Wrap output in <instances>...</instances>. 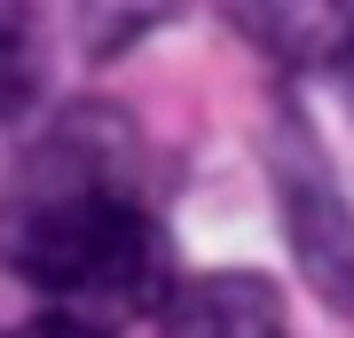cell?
<instances>
[{"mask_svg":"<svg viewBox=\"0 0 354 338\" xmlns=\"http://www.w3.org/2000/svg\"><path fill=\"white\" fill-rule=\"evenodd\" d=\"M0 260L55 299V314L118 330V314L174 299V228L142 181V142L127 111L71 102L24 150L0 197Z\"/></svg>","mask_w":354,"mask_h":338,"instance_id":"obj_1","label":"cell"},{"mask_svg":"<svg viewBox=\"0 0 354 338\" xmlns=\"http://www.w3.org/2000/svg\"><path fill=\"white\" fill-rule=\"evenodd\" d=\"M268 173H276L283 236L299 252L307 283L354 323V197H346L339 165L323 158V142L307 134V118H276V134H268Z\"/></svg>","mask_w":354,"mask_h":338,"instance_id":"obj_2","label":"cell"},{"mask_svg":"<svg viewBox=\"0 0 354 338\" xmlns=\"http://www.w3.org/2000/svg\"><path fill=\"white\" fill-rule=\"evenodd\" d=\"M158 314H165V338H291L283 291L268 283V276H252V267L181 283Z\"/></svg>","mask_w":354,"mask_h":338,"instance_id":"obj_3","label":"cell"},{"mask_svg":"<svg viewBox=\"0 0 354 338\" xmlns=\"http://www.w3.org/2000/svg\"><path fill=\"white\" fill-rule=\"evenodd\" d=\"M32 63H39V24L24 8H0V118L32 102Z\"/></svg>","mask_w":354,"mask_h":338,"instance_id":"obj_4","label":"cell"},{"mask_svg":"<svg viewBox=\"0 0 354 338\" xmlns=\"http://www.w3.org/2000/svg\"><path fill=\"white\" fill-rule=\"evenodd\" d=\"M0 338H118V330H102V323H79V314H32V323H16V330H0Z\"/></svg>","mask_w":354,"mask_h":338,"instance_id":"obj_5","label":"cell"},{"mask_svg":"<svg viewBox=\"0 0 354 338\" xmlns=\"http://www.w3.org/2000/svg\"><path fill=\"white\" fill-rule=\"evenodd\" d=\"M330 63H339V71L354 79V16H346V24H339V48H330Z\"/></svg>","mask_w":354,"mask_h":338,"instance_id":"obj_6","label":"cell"}]
</instances>
